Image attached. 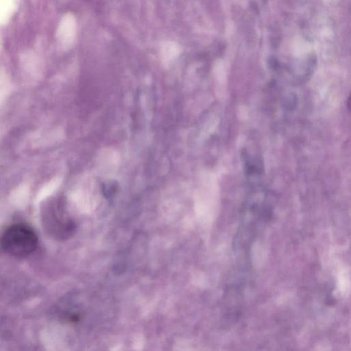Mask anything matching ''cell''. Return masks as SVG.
Wrapping results in <instances>:
<instances>
[{"instance_id":"6da1fadb","label":"cell","mask_w":351,"mask_h":351,"mask_svg":"<svg viewBox=\"0 0 351 351\" xmlns=\"http://www.w3.org/2000/svg\"><path fill=\"white\" fill-rule=\"evenodd\" d=\"M1 245L7 254L14 257L28 256L38 245V237L29 226L17 223L8 226L1 237Z\"/></svg>"},{"instance_id":"7a4b0ae2","label":"cell","mask_w":351,"mask_h":351,"mask_svg":"<svg viewBox=\"0 0 351 351\" xmlns=\"http://www.w3.org/2000/svg\"><path fill=\"white\" fill-rule=\"evenodd\" d=\"M43 228L51 237L65 240L75 232L76 225L70 217L64 204L59 199L47 203L41 213Z\"/></svg>"},{"instance_id":"3957f363","label":"cell","mask_w":351,"mask_h":351,"mask_svg":"<svg viewBox=\"0 0 351 351\" xmlns=\"http://www.w3.org/2000/svg\"><path fill=\"white\" fill-rule=\"evenodd\" d=\"M347 106H348V108L350 110V111H351V93H350V94L348 98V100H347Z\"/></svg>"}]
</instances>
